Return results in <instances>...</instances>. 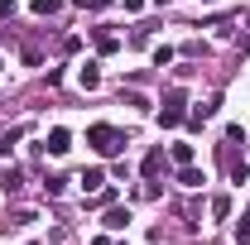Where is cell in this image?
Returning <instances> with one entry per match:
<instances>
[{"label": "cell", "instance_id": "6da1fadb", "mask_svg": "<svg viewBox=\"0 0 250 245\" xmlns=\"http://www.w3.org/2000/svg\"><path fill=\"white\" fill-rule=\"evenodd\" d=\"M87 144H92L101 159H116V154L125 149V135L116 125H92V130H87Z\"/></svg>", "mask_w": 250, "mask_h": 245}, {"label": "cell", "instance_id": "7a4b0ae2", "mask_svg": "<svg viewBox=\"0 0 250 245\" xmlns=\"http://www.w3.org/2000/svg\"><path fill=\"white\" fill-rule=\"evenodd\" d=\"M183 106H188V92L183 87H168V96H164V111H159V125L164 130H173V125H183Z\"/></svg>", "mask_w": 250, "mask_h": 245}, {"label": "cell", "instance_id": "3957f363", "mask_svg": "<svg viewBox=\"0 0 250 245\" xmlns=\"http://www.w3.org/2000/svg\"><path fill=\"white\" fill-rule=\"evenodd\" d=\"M168 163H173V159H168L164 149H149L145 163H140V173H145V178H159V173H168Z\"/></svg>", "mask_w": 250, "mask_h": 245}, {"label": "cell", "instance_id": "277c9868", "mask_svg": "<svg viewBox=\"0 0 250 245\" xmlns=\"http://www.w3.org/2000/svg\"><path fill=\"white\" fill-rule=\"evenodd\" d=\"M101 226H106V231H125V226H130V207H116V202H111L106 216H101Z\"/></svg>", "mask_w": 250, "mask_h": 245}, {"label": "cell", "instance_id": "5b68a950", "mask_svg": "<svg viewBox=\"0 0 250 245\" xmlns=\"http://www.w3.org/2000/svg\"><path fill=\"white\" fill-rule=\"evenodd\" d=\"M43 149H48V154H67V149H72V135H67L62 125H58V130H48V140H43Z\"/></svg>", "mask_w": 250, "mask_h": 245}, {"label": "cell", "instance_id": "8992f818", "mask_svg": "<svg viewBox=\"0 0 250 245\" xmlns=\"http://www.w3.org/2000/svg\"><path fill=\"white\" fill-rule=\"evenodd\" d=\"M77 82H82V92H96V87H101V67H96V62H82Z\"/></svg>", "mask_w": 250, "mask_h": 245}, {"label": "cell", "instance_id": "52a82bcc", "mask_svg": "<svg viewBox=\"0 0 250 245\" xmlns=\"http://www.w3.org/2000/svg\"><path fill=\"white\" fill-rule=\"evenodd\" d=\"M82 187L87 192H101L106 187V168H82Z\"/></svg>", "mask_w": 250, "mask_h": 245}, {"label": "cell", "instance_id": "ba28073f", "mask_svg": "<svg viewBox=\"0 0 250 245\" xmlns=\"http://www.w3.org/2000/svg\"><path fill=\"white\" fill-rule=\"evenodd\" d=\"M178 183H183V187H202L207 178H202V168H192V163H183V168H178Z\"/></svg>", "mask_w": 250, "mask_h": 245}, {"label": "cell", "instance_id": "9c48e42d", "mask_svg": "<svg viewBox=\"0 0 250 245\" xmlns=\"http://www.w3.org/2000/svg\"><path fill=\"white\" fill-rule=\"evenodd\" d=\"M116 48H121L116 34H111V29H96V53H116Z\"/></svg>", "mask_w": 250, "mask_h": 245}, {"label": "cell", "instance_id": "30bf717a", "mask_svg": "<svg viewBox=\"0 0 250 245\" xmlns=\"http://www.w3.org/2000/svg\"><path fill=\"white\" fill-rule=\"evenodd\" d=\"M111 202H116V187L111 183L101 187V192H87V207H111Z\"/></svg>", "mask_w": 250, "mask_h": 245}, {"label": "cell", "instance_id": "8fae6325", "mask_svg": "<svg viewBox=\"0 0 250 245\" xmlns=\"http://www.w3.org/2000/svg\"><path fill=\"white\" fill-rule=\"evenodd\" d=\"M0 187H5V192H20V187H24V173H20V168H5V173H0Z\"/></svg>", "mask_w": 250, "mask_h": 245}, {"label": "cell", "instance_id": "7c38bea8", "mask_svg": "<svg viewBox=\"0 0 250 245\" xmlns=\"http://www.w3.org/2000/svg\"><path fill=\"white\" fill-rule=\"evenodd\" d=\"M212 216H217V221H226V216H231V197H226V192H217V197H212Z\"/></svg>", "mask_w": 250, "mask_h": 245}, {"label": "cell", "instance_id": "4fadbf2b", "mask_svg": "<svg viewBox=\"0 0 250 245\" xmlns=\"http://www.w3.org/2000/svg\"><path fill=\"white\" fill-rule=\"evenodd\" d=\"M173 58H178V53H173L168 43H159V48H154V67H159V72H164V67H168V62H173Z\"/></svg>", "mask_w": 250, "mask_h": 245}, {"label": "cell", "instance_id": "5bb4252c", "mask_svg": "<svg viewBox=\"0 0 250 245\" xmlns=\"http://www.w3.org/2000/svg\"><path fill=\"white\" fill-rule=\"evenodd\" d=\"M168 159H173L178 168H183V163H192V144H173V149H168Z\"/></svg>", "mask_w": 250, "mask_h": 245}, {"label": "cell", "instance_id": "9a60e30c", "mask_svg": "<svg viewBox=\"0 0 250 245\" xmlns=\"http://www.w3.org/2000/svg\"><path fill=\"white\" fill-rule=\"evenodd\" d=\"M29 10L39 15V20H48V15H58V0H34Z\"/></svg>", "mask_w": 250, "mask_h": 245}, {"label": "cell", "instance_id": "2e32d148", "mask_svg": "<svg viewBox=\"0 0 250 245\" xmlns=\"http://www.w3.org/2000/svg\"><path fill=\"white\" fill-rule=\"evenodd\" d=\"M72 5H77V10H111L116 0H72Z\"/></svg>", "mask_w": 250, "mask_h": 245}, {"label": "cell", "instance_id": "e0dca14e", "mask_svg": "<svg viewBox=\"0 0 250 245\" xmlns=\"http://www.w3.org/2000/svg\"><path fill=\"white\" fill-rule=\"evenodd\" d=\"M125 101H130V106H140V111H149V106H154L145 92H125Z\"/></svg>", "mask_w": 250, "mask_h": 245}, {"label": "cell", "instance_id": "ac0fdd59", "mask_svg": "<svg viewBox=\"0 0 250 245\" xmlns=\"http://www.w3.org/2000/svg\"><path fill=\"white\" fill-rule=\"evenodd\" d=\"M62 187H67V178H48V183H43V192H48V197H62Z\"/></svg>", "mask_w": 250, "mask_h": 245}, {"label": "cell", "instance_id": "d6986e66", "mask_svg": "<svg viewBox=\"0 0 250 245\" xmlns=\"http://www.w3.org/2000/svg\"><path fill=\"white\" fill-rule=\"evenodd\" d=\"M236 241H241V245H250V216L241 221V226H236Z\"/></svg>", "mask_w": 250, "mask_h": 245}, {"label": "cell", "instance_id": "ffe728a7", "mask_svg": "<svg viewBox=\"0 0 250 245\" xmlns=\"http://www.w3.org/2000/svg\"><path fill=\"white\" fill-rule=\"evenodd\" d=\"M0 20H15V0H0Z\"/></svg>", "mask_w": 250, "mask_h": 245}, {"label": "cell", "instance_id": "44dd1931", "mask_svg": "<svg viewBox=\"0 0 250 245\" xmlns=\"http://www.w3.org/2000/svg\"><path fill=\"white\" fill-rule=\"evenodd\" d=\"M145 10V0H125V15H140Z\"/></svg>", "mask_w": 250, "mask_h": 245}, {"label": "cell", "instance_id": "7402d4cb", "mask_svg": "<svg viewBox=\"0 0 250 245\" xmlns=\"http://www.w3.org/2000/svg\"><path fill=\"white\" fill-rule=\"evenodd\" d=\"M92 245H116V241H111V236H96V241Z\"/></svg>", "mask_w": 250, "mask_h": 245}, {"label": "cell", "instance_id": "603a6c76", "mask_svg": "<svg viewBox=\"0 0 250 245\" xmlns=\"http://www.w3.org/2000/svg\"><path fill=\"white\" fill-rule=\"evenodd\" d=\"M197 5H217V0H197Z\"/></svg>", "mask_w": 250, "mask_h": 245}, {"label": "cell", "instance_id": "cb8c5ba5", "mask_svg": "<svg viewBox=\"0 0 250 245\" xmlns=\"http://www.w3.org/2000/svg\"><path fill=\"white\" fill-rule=\"evenodd\" d=\"M154 5H168V0H154Z\"/></svg>", "mask_w": 250, "mask_h": 245}, {"label": "cell", "instance_id": "d4e9b609", "mask_svg": "<svg viewBox=\"0 0 250 245\" xmlns=\"http://www.w3.org/2000/svg\"><path fill=\"white\" fill-rule=\"evenodd\" d=\"M0 67H5V58H0Z\"/></svg>", "mask_w": 250, "mask_h": 245}, {"label": "cell", "instance_id": "484cf974", "mask_svg": "<svg viewBox=\"0 0 250 245\" xmlns=\"http://www.w3.org/2000/svg\"><path fill=\"white\" fill-rule=\"evenodd\" d=\"M29 245H39V241H29Z\"/></svg>", "mask_w": 250, "mask_h": 245}]
</instances>
